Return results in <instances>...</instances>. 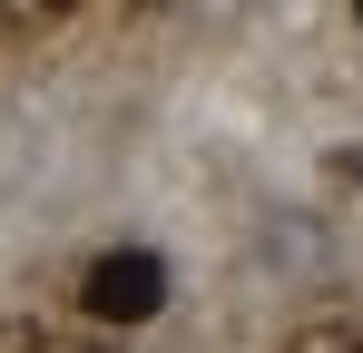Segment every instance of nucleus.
<instances>
[{"label":"nucleus","mask_w":363,"mask_h":353,"mask_svg":"<svg viewBox=\"0 0 363 353\" xmlns=\"http://www.w3.org/2000/svg\"><path fill=\"white\" fill-rule=\"evenodd\" d=\"M79 304H89L99 324H147V314L167 304V265H157V255H138V245H128V255H99V265H89V285H79Z\"/></svg>","instance_id":"obj_1"}]
</instances>
